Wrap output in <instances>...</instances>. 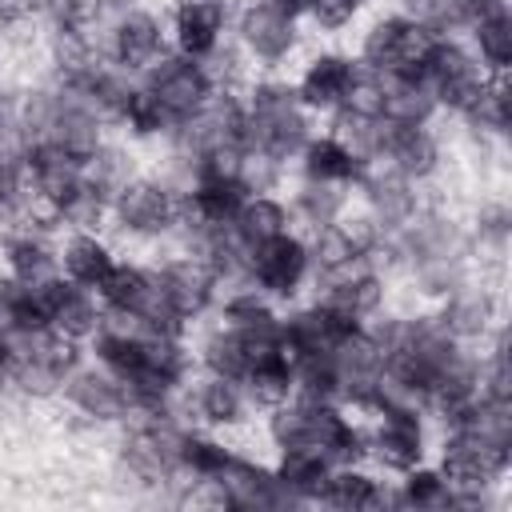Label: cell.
<instances>
[{"mask_svg":"<svg viewBox=\"0 0 512 512\" xmlns=\"http://www.w3.org/2000/svg\"><path fill=\"white\" fill-rule=\"evenodd\" d=\"M348 208H352V188L324 184V180H300L296 192H292V200H288L292 224H300L304 232L332 228Z\"/></svg>","mask_w":512,"mask_h":512,"instance_id":"23","label":"cell"},{"mask_svg":"<svg viewBox=\"0 0 512 512\" xmlns=\"http://www.w3.org/2000/svg\"><path fill=\"white\" fill-rule=\"evenodd\" d=\"M420 68H424V80L436 96V108L440 112H452V116H468L484 88H488V72L480 68V60L472 56V48L456 36H432L424 56H420Z\"/></svg>","mask_w":512,"mask_h":512,"instance_id":"1","label":"cell"},{"mask_svg":"<svg viewBox=\"0 0 512 512\" xmlns=\"http://www.w3.org/2000/svg\"><path fill=\"white\" fill-rule=\"evenodd\" d=\"M0 252H4V272L20 284H40L60 272V244H52L32 224H20L16 232H8L0 240Z\"/></svg>","mask_w":512,"mask_h":512,"instance_id":"19","label":"cell"},{"mask_svg":"<svg viewBox=\"0 0 512 512\" xmlns=\"http://www.w3.org/2000/svg\"><path fill=\"white\" fill-rule=\"evenodd\" d=\"M140 84L160 100V108L180 124L184 116H192L208 96H212V76L204 72V64L200 60H192V56H184V52H176V48H168V52H160L144 72H140Z\"/></svg>","mask_w":512,"mask_h":512,"instance_id":"6","label":"cell"},{"mask_svg":"<svg viewBox=\"0 0 512 512\" xmlns=\"http://www.w3.org/2000/svg\"><path fill=\"white\" fill-rule=\"evenodd\" d=\"M360 328V320L344 316L340 308H332L328 300H312L292 308L288 316H280V332H284V348L288 356H316V352H332L344 336H352Z\"/></svg>","mask_w":512,"mask_h":512,"instance_id":"13","label":"cell"},{"mask_svg":"<svg viewBox=\"0 0 512 512\" xmlns=\"http://www.w3.org/2000/svg\"><path fill=\"white\" fill-rule=\"evenodd\" d=\"M116 252L100 232H68L60 244V276H68L80 288H100L104 276L112 272Z\"/></svg>","mask_w":512,"mask_h":512,"instance_id":"22","label":"cell"},{"mask_svg":"<svg viewBox=\"0 0 512 512\" xmlns=\"http://www.w3.org/2000/svg\"><path fill=\"white\" fill-rule=\"evenodd\" d=\"M328 136H336L360 164H376L384 148V116H360L352 108H336Z\"/></svg>","mask_w":512,"mask_h":512,"instance_id":"31","label":"cell"},{"mask_svg":"<svg viewBox=\"0 0 512 512\" xmlns=\"http://www.w3.org/2000/svg\"><path fill=\"white\" fill-rule=\"evenodd\" d=\"M356 72H360L356 56H348V52H332V48H328V52L308 56V64L300 68V76H296L292 84H296L300 104H304L312 116H332V112L348 100Z\"/></svg>","mask_w":512,"mask_h":512,"instance_id":"15","label":"cell"},{"mask_svg":"<svg viewBox=\"0 0 512 512\" xmlns=\"http://www.w3.org/2000/svg\"><path fill=\"white\" fill-rule=\"evenodd\" d=\"M40 292H44V304H48V316H52V332L72 340V344H88L100 324H104V304L92 288H80L72 284L68 276H48L40 280Z\"/></svg>","mask_w":512,"mask_h":512,"instance_id":"16","label":"cell"},{"mask_svg":"<svg viewBox=\"0 0 512 512\" xmlns=\"http://www.w3.org/2000/svg\"><path fill=\"white\" fill-rule=\"evenodd\" d=\"M468 36H472V56L480 60V68L488 76H508V64H512V12L472 28Z\"/></svg>","mask_w":512,"mask_h":512,"instance_id":"36","label":"cell"},{"mask_svg":"<svg viewBox=\"0 0 512 512\" xmlns=\"http://www.w3.org/2000/svg\"><path fill=\"white\" fill-rule=\"evenodd\" d=\"M8 364H12V344H8V336L0 332V388L8 384Z\"/></svg>","mask_w":512,"mask_h":512,"instance_id":"42","label":"cell"},{"mask_svg":"<svg viewBox=\"0 0 512 512\" xmlns=\"http://www.w3.org/2000/svg\"><path fill=\"white\" fill-rule=\"evenodd\" d=\"M384 80V120L396 124H432L436 96L424 76H380Z\"/></svg>","mask_w":512,"mask_h":512,"instance_id":"28","label":"cell"},{"mask_svg":"<svg viewBox=\"0 0 512 512\" xmlns=\"http://www.w3.org/2000/svg\"><path fill=\"white\" fill-rule=\"evenodd\" d=\"M288 228H292L288 200H280V196H272V192H248L244 204H240L236 216H232V232H236L248 248L264 244V240H272V236H280V232H288Z\"/></svg>","mask_w":512,"mask_h":512,"instance_id":"26","label":"cell"},{"mask_svg":"<svg viewBox=\"0 0 512 512\" xmlns=\"http://www.w3.org/2000/svg\"><path fill=\"white\" fill-rule=\"evenodd\" d=\"M180 400H184L188 412H192L200 424H208V428H236V424L248 416V408H252V400H248V392H244L240 380L212 376V372L188 380L184 392H180Z\"/></svg>","mask_w":512,"mask_h":512,"instance_id":"18","label":"cell"},{"mask_svg":"<svg viewBox=\"0 0 512 512\" xmlns=\"http://www.w3.org/2000/svg\"><path fill=\"white\" fill-rule=\"evenodd\" d=\"M96 296L112 312L140 316L156 296V268L152 264H136V260H116L112 272L104 276V284L96 288Z\"/></svg>","mask_w":512,"mask_h":512,"instance_id":"25","label":"cell"},{"mask_svg":"<svg viewBox=\"0 0 512 512\" xmlns=\"http://www.w3.org/2000/svg\"><path fill=\"white\" fill-rule=\"evenodd\" d=\"M380 160L388 168H396L400 176H408L412 184H428L440 172V140L428 124H396L384 120V148Z\"/></svg>","mask_w":512,"mask_h":512,"instance_id":"17","label":"cell"},{"mask_svg":"<svg viewBox=\"0 0 512 512\" xmlns=\"http://www.w3.org/2000/svg\"><path fill=\"white\" fill-rule=\"evenodd\" d=\"M132 176H136V164H132V156H128L124 144L104 140V144L84 160V180H88L100 196H108V200H112Z\"/></svg>","mask_w":512,"mask_h":512,"instance_id":"35","label":"cell"},{"mask_svg":"<svg viewBox=\"0 0 512 512\" xmlns=\"http://www.w3.org/2000/svg\"><path fill=\"white\" fill-rule=\"evenodd\" d=\"M416 188H420V184H412L408 176H400L396 168H388L384 160H376V164H368V172L360 176V184H356L352 192H360L364 212L392 236V232H400V228L424 208Z\"/></svg>","mask_w":512,"mask_h":512,"instance_id":"12","label":"cell"},{"mask_svg":"<svg viewBox=\"0 0 512 512\" xmlns=\"http://www.w3.org/2000/svg\"><path fill=\"white\" fill-rule=\"evenodd\" d=\"M132 4H140V0H96V20H112Z\"/></svg>","mask_w":512,"mask_h":512,"instance_id":"41","label":"cell"},{"mask_svg":"<svg viewBox=\"0 0 512 512\" xmlns=\"http://www.w3.org/2000/svg\"><path fill=\"white\" fill-rule=\"evenodd\" d=\"M192 356H196V364H200L204 372H212V376L244 380V372H248V348H244V336H240L232 324H224V320L200 336V344H196Z\"/></svg>","mask_w":512,"mask_h":512,"instance_id":"29","label":"cell"},{"mask_svg":"<svg viewBox=\"0 0 512 512\" xmlns=\"http://www.w3.org/2000/svg\"><path fill=\"white\" fill-rule=\"evenodd\" d=\"M48 32H84L96 20V0H40Z\"/></svg>","mask_w":512,"mask_h":512,"instance_id":"38","label":"cell"},{"mask_svg":"<svg viewBox=\"0 0 512 512\" xmlns=\"http://www.w3.org/2000/svg\"><path fill=\"white\" fill-rule=\"evenodd\" d=\"M248 280L264 296H272V300H292L312 280L308 236H300V232L288 228V232L256 244L252 256H248Z\"/></svg>","mask_w":512,"mask_h":512,"instance_id":"7","label":"cell"},{"mask_svg":"<svg viewBox=\"0 0 512 512\" xmlns=\"http://www.w3.org/2000/svg\"><path fill=\"white\" fill-rule=\"evenodd\" d=\"M108 208H112V200L108 196H100L88 180L56 208V224H64L68 232H100L104 224H108Z\"/></svg>","mask_w":512,"mask_h":512,"instance_id":"37","label":"cell"},{"mask_svg":"<svg viewBox=\"0 0 512 512\" xmlns=\"http://www.w3.org/2000/svg\"><path fill=\"white\" fill-rule=\"evenodd\" d=\"M400 488L388 492V504H400V508H448L452 500V488L444 480L440 468H428L424 460L412 464L408 472H400Z\"/></svg>","mask_w":512,"mask_h":512,"instance_id":"34","label":"cell"},{"mask_svg":"<svg viewBox=\"0 0 512 512\" xmlns=\"http://www.w3.org/2000/svg\"><path fill=\"white\" fill-rule=\"evenodd\" d=\"M232 0H176L168 20V40L176 52L204 60L232 32Z\"/></svg>","mask_w":512,"mask_h":512,"instance_id":"14","label":"cell"},{"mask_svg":"<svg viewBox=\"0 0 512 512\" xmlns=\"http://www.w3.org/2000/svg\"><path fill=\"white\" fill-rule=\"evenodd\" d=\"M88 36L104 60L120 64L132 76H140L160 52H168V24L144 4H132L112 20H92Z\"/></svg>","mask_w":512,"mask_h":512,"instance_id":"2","label":"cell"},{"mask_svg":"<svg viewBox=\"0 0 512 512\" xmlns=\"http://www.w3.org/2000/svg\"><path fill=\"white\" fill-rule=\"evenodd\" d=\"M156 268V284L164 292V300L172 304L176 316H184L188 324L200 320L216 300H220V284L212 276V268L200 260V256H188V252H176Z\"/></svg>","mask_w":512,"mask_h":512,"instance_id":"11","label":"cell"},{"mask_svg":"<svg viewBox=\"0 0 512 512\" xmlns=\"http://www.w3.org/2000/svg\"><path fill=\"white\" fill-rule=\"evenodd\" d=\"M60 396L72 404V412H80L92 424H124V420H132V400H128L124 380L116 372H108L104 364H96V360H80L64 376Z\"/></svg>","mask_w":512,"mask_h":512,"instance_id":"10","label":"cell"},{"mask_svg":"<svg viewBox=\"0 0 512 512\" xmlns=\"http://www.w3.org/2000/svg\"><path fill=\"white\" fill-rule=\"evenodd\" d=\"M320 504H328V508H384L388 488L364 464H344V468H332Z\"/></svg>","mask_w":512,"mask_h":512,"instance_id":"27","label":"cell"},{"mask_svg":"<svg viewBox=\"0 0 512 512\" xmlns=\"http://www.w3.org/2000/svg\"><path fill=\"white\" fill-rule=\"evenodd\" d=\"M356 16H360V4H356V0H308V8H304L300 20H308V24L320 28L324 36H336V32H344Z\"/></svg>","mask_w":512,"mask_h":512,"instance_id":"39","label":"cell"},{"mask_svg":"<svg viewBox=\"0 0 512 512\" xmlns=\"http://www.w3.org/2000/svg\"><path fill=\"white\" fill-rule=\"evenodd\" d=\"M232 448L208 432H196L188 428L184 436V448H180V476H192L196 484H212L228 464H232Z\"/></svg>","mask_w":512,"mask_h":512,"instance_id":"33","label":"cell"},{"mask_svg":"<svg viewBox=\"0 0 512 512\" xmlns=\"http://www.w3.org/2000/svg\"><path fill=\"white\" fill-rule=\"evenodd\" d=\"M180 192L164 180V176H152V172H136L116 196H112V208H108V220L116 232L124 236H136V240H160V236H172L176 220H180Z\"/></svg>","mask_w":512,"mask_h":512,"instance_id":"4","label":"cell"},{"mask_svg":"<svg viewBox=\"0 0 512 512\" xmlns=\"http://www.w3.org/2000/svg\"><path fill=\"white\" fill-rule=\"evenodd\" d=\"M232 36L248 64L276 72L300 52V16L272 0H244L232 12Z\"/></svg>","mask_w":512,"mask_h":512,"instance_id":"3","label":"cell"},{"mask_svg":"<svg viewBox=\"0 0 512 512\" xmlns=\"http://www.w3.org/2000/svg\"><path fill=\"white\" fill-rule=\"evenodd\" d=\"M440 320L444 328L460 340V344H472V340H484L492 320H496V296L472 280H464L460 288H452L444 300H440Z\"/></svg>","mask_w":512,"mask_h":512,"instance_id":"20","label":"cell"},{"mask_svg":"<svg viewBox=\"0 0 512 512\" xmlns=\"http://www.w3.org/2000/svg\"><path fill=\"white\" fill-rule=\"evenodd\" d=\"M372 416H376V424L368 432V460H376L388 472H408L412 464L424 460L428 428H424V412L416 404L392 400Z\"/></svg>","mask_w":512,"mask_h":512,"instance_id":"8","label":"cell"},{"mask_svg":"<svg viewBox=\"0 0 512 512\" xmlns=\"http://www.w3.org/2000/svg\"><path fill=\"white\" fill-rule=\"evenodd\" d=\"M116 124H120L128 136H136V140H164V136L176 128V120H172V116L160 108V100L140 84V76H136V88H132L128 104L120 108Z\"/></svg>","mask_w":512,"mask_h":512,"instance_id":"32","label":"cell"},{"mask_svg":"<svg viewBox=\"0 0 512 512\" xmlns=\"http://www.w3.org/2000/svg\"><path fill=\"white\" fill-rule=\"evenodd\" d=\"M272 476L300 504H320L324 488H328V476H332V464L320 448H280V456L272 464Z\"/></svg>","mask_w":512,"mask_h":512,"instance_id":"24","label":"cell"},{"mask_svg":"<svg viewBox=\"0 0 512 512\" xmlns=\"http://www.w3.org/2000/svg\"><path fill=\"white\" fill-rule=\"evenodd\" d=\"M296 168H300V180H324V184H344V188H356L360 176L368 172V164H360L336 136L328 132H312L308 144L300 148L296 156Z\"/></svg>","mask_w":512,"mask_h":512,"instance_id":"21","label":"cell"},{"mask_svg":"<svg viewBox=\"0 0 512 512\" xmlns=\"http://www.w3.org/2000/svg\"><path fill=\"white\" fill-rule=\"evenodd\" d=\"M432 36L436 32H428L424 24H416L400 12L376 16L360 36L356 64L368 72H380V76H424L420 56H424Z\"/></svg>","mask_w":512,"mask_h":512,"instance_id":"5","label":"cell"},{"mask_svg":"<svg viewBox=\"0 0 512 512\" xmlns=\"http://www.w3.org/2000/svg\"><path fill=\"white\" fill-rule=\"evenodd\" d=\"M456 492H484L508 472V448H496L476 428H448L436 464Z\"/></svg>","mask_w":512,"mask_h":512,"instance_id":"9","label":"cell"},{"mask_svg":"<svg viewBox=\"0 0 512 512\" xmlns=\"http://www.w3.org/2000/svg\"><path fill=\"white\" fill-rule=\"evenodd\" d=\"M244 392L252 404L260 408H272L280 400L292 396V356L288 352H268V356H256L244 372Z\"/></svg>","mask_w":512,"mask_h":512,"instance_id":"30","label":"cell"},{"mask_svg":"<svg viewBox=\"0 0 512 512\" xmlns=\"http://www.w3.org/2000/svg\"><path fill=\"white\" fill-rule=\"evenodd\" d=\"M500 16H508V0H456V32H472Z\"/></svg>","mask_w":512,"mask_h":512,"instance_id":"40","label":"cell"}]
</instances>
